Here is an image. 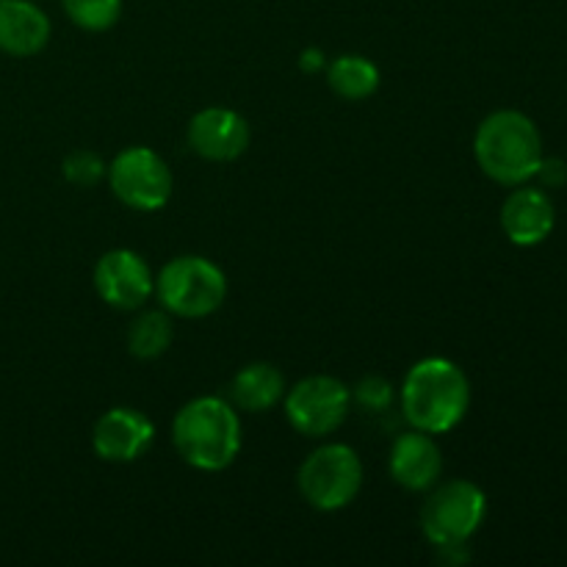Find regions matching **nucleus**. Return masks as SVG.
Listing matches in <instances>:
<instances>
[{
    "label": "nucleus",
    "instance_id": "f257e3e1",
    "mask_svg": "<svg viewBox=\"0 0 567 567\" xmlns=\"http://www.w3.org/2000/svg\"><path fill=\"white\" fill-rule=\"evenodd\" d=\"M471 408V382L446 358L419 360L402 385V413L413 430L443 435L465 419Z\"/></svg>",
    "mask_w": 567,
    "mask_h": 567
},
{
    "label": "nucleus",
    "instance_id": "f03ea898",
    "mask_svg": "<svg viewBox=\"0 0 567 567\" xmlns=\"http://www.w3.org/2000/svg\"><path fill=\"white\" fill-rule=\"evenodd\" d=\"M172 443L192 468L225 471L241 452V419L225 399H192L172 421Z\"/></svg>",
    "mask_w": 567,
    "mask_h": 567
},
{
    "label": "nucleus",
    "instance_id": "7ed1b4c3",
    "mask_svg": "<svg viewBox=\"0 0 567 567\" xmlns=\"http://www.w3.org/2000/svg\"><path fill=\"white\" fill-rule=\"evenodd\" d=\"M480 169L502 186H524L543 161V136L535 122L513 109L493 111L474 136Z\"/></svg>",
    "mask_w": 567,
    "mask_h": 567
},
{
    "label": "nucleus",
    "instance_id": "20e7f679",
    "mask_svg": "<svg viewBox=\"0 0 567 567\" xmlns=\"http://www.w3.org/2000/svg\"><path fill=\"white\" fill-rule=\"evenodd\" d=\"M487 515V496L471 480H452L430 487L421 507V532L432 546L452 551L463 548L482 529Z\"/></svg>",
    "mask_w": 567,
    "mask_h": 567
},
{
    "label": "nucleus",
    "instance_id": "39448f33",
    "mask_svg": "<svg viewBox=\"0 0 567 567\" xmlns=\"http://www.w3.org/2000/svg\"><path fill=\"white\" fill-rule=\"evenodd\" d=\"M155 293H158L164 310L181 319H205L216 313L227 297L225 271L208 258L199 255H181L169 260L155 277Z\"/></svg>",
    "mask_w": 567,
    "mask_h": 567
},
{
    "label": "nucleus",
    "instance_id": "423d86ee",
    "mask_svg": "<svg viewBox=\"0 0 567 567\" xmlns=\"http://www.w3.org/2000/svg\"><path fill=\"white\" fill-rule=\"evenodd\" d=\"M297 485L310 507L338 513L358 498L363 487V463L347 443H327L299 465Z\"/></svg>",
    "mask_w": 567,
    "mask_h": 567
},
{
    "label": "nucleus",
    "instance_id": "0eeeda50",
    "mask_svg": "<svg viewBox=\"0 0 567 567\" xmlns=\"http://www.w3.org/2000/svg\"><path fill=\"white\" fill-rule=\"evenodd\" d=\"M282 404H286L288 424L299 435L327 437L336 430H341L343 421H347L352 393L336 377L316 374L297 382L291 391H286Z\"/></svg>",
    "mask_w": 567,
    "mask_h": 567
},
{
    "label": "nucleus",
    "instance_id": "6e6552de",
    "mask_svg": "<svg viewBox=\"0 0 567 567\" xmlns=\"http://www.w3.org/2000/svg\"><path fill=\"white\" fill-rule=\"evenodd\" d=\"M109 186L133 210H161L172 197V172L150 147H127L109 164Z\"/></svg>",
    "mask_w": 567,
    "mask_h": 567
},
{
    "label": "nucleus",
    "instance_id": "1a4fd4ad",
    "mask_svg": "<svg viewBox=\"0 0 567 567\" xmlns=\"http://www.w3.org/2000/svg\"><path fill=\"white\" fill-rule=\"evenodd\" d=\"M94 288L111 308L138 310L155 293V277L142 255L133 249H111L94 266Z\"/></svg>",
    "mask_w": 567,
    "mask_h": 567
},
{
    "label": "nucleus",
    "instance_id": "9d476101",
    "mask_svg": "<svg viewBox=\"0 0 567 567\" xmlns=\"http://www.w3.org/2000/svg\"><path fill=\"white\" fill-rule=\"evenodd\" d=\"M188 147L205 161L227 164L247 153L249 125L230 109H203L188 122Z\"/></svg>",
    "mask_w": 567,
    "mask_h": 567
},
{
    "label": "nucleus",
    "instance_id": "9b49d317",
    "mask_svg": "<svg viewBox=\"0 0 567 567\" xmlns=\"http://www.w3.org/2000/svg\"><path fill=\"white\" fill-rule=\"evenodd\" d=\"M155 426L133 408H114L97 419L92 430V449L105 463H133L153 446Z\"/></svg>",
    "mask_w": 567,
    "mask_h": 567
},
{
    "label": "nucleus",
    "instance_id": "f8f14e48",
    "mask_svg": "<svg viewBox=\"0 0 567 567\" xmlns=\"http://www.w3.org/2000/svg\"><path fill=\"white\" fill-rule=\"evenodd\" d=\"M388 468L396 485H402L404 491L424 493L430 487L437 485L443 471V454L441 446L435 443V437L430 432L410 430L393 441L391 446V460H388Z\"/></svg>",
    "mask_w": 567,
    "mask_h": 567
},
{
    "label": "nucleus",
    "instance_id": "ddd939ff",
    "mask_svg": "<svg viewBox=\"0 0 567 567\" xmlns=\"http://www.w3.org/2000/svg\"><path fill=\"white\" fill-rule=\"evenodd\" d=\"M557 225V208L543 188L515 186L502 205L504 236L518 247H537L551 236Z\"/></svg>",
    "mask_w": 567,
    "mask_h": 567
},
{
    "label": "nucleus",
    "instance_id": "4468645a",
    "mask_svg": "<svg viewBox=\"0 0 567 567\" xmlns=\"http://www.w3.org/2000/svg\"><path fill=\"white\" fill-rule=\"evenodd\" d=\"M50 42V20L31 0H0V50L17 59L42 53Z\"/></svg>",
    "mask_w": 567,
    "mask_h": 567
},
{
    "label": "nucleus",
    "instance_id": "2eb2a0df",
    "mask_svg": "<svg viewBox=\"0 0 567 567\" xmlns=\"http://www.w3.org/2000/svg\"><path fill=\"white\" fill-rule=\"evenodd\" d=\"M286 396V377L271 363H249L233 377V408L244 413H269Z\"/></svg>",
    "mask_w": 567,
    "mask_h": 567
},
{
    "label": "nucleus",
    "instance_id": "dca6fc26",
    "mask_svg": "<svg viewBox=\"0 0 567 567\" xmlns=\"http://www.w3.org/2000/svg\"><path fill=\"white\" fill-rule=\"evenodd\" d=\"M327 83L338 97L358 103V100L371 97L380 89V70L365 55H338L327 66Z\"/></svg>",
    "mask_w": 567,
    "mask_h": 567
},
{
    "label": "nucleus",
    "instance_id": "f3484780",
    "mask_svg": "<svg viewBox=\"0 0 567 567\" xmlns=\"http://www.w3.org/2000/svg\"><path fill=\"white\" fill-rule=\"evenodd\" d=\"M175 327L164 310H144L127 330V352L138 360H155L169 349Z\"/></svg>",
    "mask_w": 567,
    "mask_h": 567
},
{
    "label": "nucleus",
    "instance_id": "a211bd4d",
    "mask_svg": "<svg viewBox=\"0 0 567 567\" xmlns=\"http://www.w3.org/2000/svg\"><path fill=\"white\" fill-rule=\"evenodd\" d=\"M66 17L78 28L92 33H103L116 25L122 14V0H61Z\"/></svg>",
    "mask_w": 567,
    "mask_h": 567
},
{
    "label": "nucleus",
    "instance_id": "6ab92c4d",
    "mask_svg": "<svg viewBox=\"0 0 567 567\" xmlns=\"http://www.w3.org/2000/svg\"><path fill=\"white\" fill-rule=\"evenodd\" d=\"M61 172H64V177L72 186L92 188L103 181L109 166H105V161L100 158L97 153H92V150H75V153H70L64 158Z\"/></svg>",
    "mask_w": 567,
    "mask_h": 567
},
{
    "label": "nucleus",
    "instance_id": "aec40b11",
    "mask_svg": "<svg viewBox=\"0 0 567 567\" xmlns=\"http://www.w3.org/2000/svg\"><path fill=\"white\" fill-rule=\"evenodd\" d=\"M354 399H358L365 410L385 413L393 402V388L388 385L382 377H365V380H360V385L354 388Z\"/></svg>",
    "mask_w": 567,
    "mask_h": 567
},
{
    "label": "nucleus",
    "instance_id": "412c9836",
    "mask_svg": "<svg viewBox=\"0 0 567 567\" xmlns=\"http://www.w3.org/2000/svg\"><path fill=\"white\" fill-rule=\"evenodd\" d=\"M535 177L546 188L565 186V183H567V164H565V161H559V158H546V155H543V161H540V166H537Z\"/></svg>",
    "mask_w": 567,
    "mask_h": 567
},
{
    "label": "nucleus",
    "instance_id": "4be33fe9",
    "mask_svg": "<svg viewBox=\"0 0 567 567\" xmlns=\"http://www.w3.org/2000/svg\"><path fill=\"white\" fill-rule=\"evenodd\" d=\"M324 66H327V61H324V53H321V50L310 48L299 55V70L302 72H321Z\"/></svg>",
    "mask_w": 567,
    "mask_h": 567
}]
</instances>
